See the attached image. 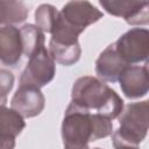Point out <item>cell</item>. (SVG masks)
<instances>
[{
  "label": "cell",
  "mask_w": 149,
  "mask_h": 149,
  "mask_svg": "<svg viewBox=\"0 0 149 149\" xmlns=\"http://www.w3.org/2000/svg\"><path fill=\"white\" fill-rule=\"evenodd\" d=\"M22 54L28 58L44 48V33L34 24H24L20 28Z\"/></svg>",
  "instance_id": "obj_13"
},
{
  "label": "cell",
  "mask_w": 149,
  "mask_h": 149,
  "mask_svg": "<svg viewBox=\"0 0 149 149\" xmlns=\"http://www.w3.org/2000/svg\"><path fill=\"white\" fill-rule=\"evenodd\" d=\"M84 149H90V148H88V147H87V148H84Z\"/></svg>",
  "instance_id": "obj_19"
},
{
  "label": "cell",
  "mask_w": 149,
  "mask_h": 149,
  "mask_svg": "<svg viewBox=\"0 0 149 149\" xmlns=\"http://www.w3.org/2000/svg\"><path fill=\"white\" fill-rule=\"evenodd\" d=\"M149 104L147 100L128 104L120 113V127L112 134L114 149H139L148 133Z\"/></svg>",
  "instance_id": "obj_3"
},
{
  "label": "cell",
  "mask_w": 149,
  "mask_h": 149,
  "mask_svg": "<svg viewBox=\"0 0 149 149\" xmlns=\"http://www.w3.org/2000/svg\"><path fill=\"white\" fill-rule=\"evenodd\" d=\"M26 127L23 118L12 108L0 107V149H14L15 139Z\"/></svg>",
  "instance_id": "obj_10"
},
{
  "label": "cell",
  "mask_w": 149,
  "mask_h": 149,
  "mask_svg": "<svg viewBox=\"0 0 149 149\" xmlns=\"http://www.w3.org/2000/svg\"><path fill=\"white\" fill-rule=\"evenodd\" d=\"M55 62L45 48H42L31 57L20 77V86L41 88L49 84L55 77Z\"/></svg>",
  "instance_id": "obj_5"
},
{
  "label": "cell",
  "mask_w": 149,
  "mask_h": 149,
  "mask_svg": "<svg viewBox=\"0 0 149 149\" xmlns=\"http://www.w3.org/2000/svg\"><path fill=\"white\" fill-rule=\"evenodd\" d=\"M105 10L123 17L129 24H147L149 21L147 1H99Z\"/></svg>",
  "instance_id": "obj_8"
},
{
  "label": "cell",
  "mask_w": 149,
  "mask_h": 149,
  "mask_svg": "<svg viewBox=\"0 0 149 149\" xmlns=\"http://www.w3.org/2000/svg\"><path fill=\"white\" fill-rule=\"evenodd\" d=\"M22 55L20 29L14 26L0 28V61L6 65H15Z\"/></svg>",
  "instance_id": "obj_12"
},
{
  "label": "cell",
  "mask_w": 149,
  "mask_h": 149,
  "mask_svg": "<svg viewBox=\"0 0 149 149\" xmlns=\"http://www.w3.org/2000/svg\"><path fill=\"white\" fill-rule=\"evenodd\" d=\"M72 102L109 120L120 115L123 100L107 84L98 78L85 76L78 78L72 86Z\"/></svg>",
  "instance_id": "obj_2"
},
{
  "label": "cell",
  "mask_w": 149,
  "mask_h": 149,
  "mask_svg": "<svg viewBox=\"0 0 149 149\" xmlns=\"http://www.w3.org/2000/svg\"><path fill=\"white\" fill-rule=\"evenodd\" d=\"M113 47L119 57L128 65L144 62L149 54V33L143 28H133L121 35Z\"/></svg>",
  "instance_id": "obj_4"
},
{
  "label": "cell",
  "mask_w": 149,
  "mask_h": 149,
  "mask_svg": "<svg viewBox=\"0 0 149 149\" xmlns=\"http://www.w3.org/2000/svg\"><path fill=\"white\" fill-rule=\"evenodd\" d=\"M57 16H58V10L54 6L48 3L41 5L35 12L36 27L42 31L51 33Z\"/></svg>",
  "instance_id": "obj_16"
},
{
  "label": "cell",
  "mask_w": 149,
  "mask_h": 149,
  "mask_svg": "<svg viewBox=\"0 0 149 149\" xmlns=\"http://www.w3.org/2000/svg\"><path fill=\"white\" fill-rule=\"evenodd\" d=\"M93 149H101V148H93Z\"/></svg>",
  "instance_id": "obj_18"
},
{
  "label": "cell",
  "mask_w": 149,
  "mask_h": 149,
  "mask_svg": "<svg viewBox=\"0 0 149 149\" xmlns=\"http://www.w3.org/2000/svg\"><path fill=\"white\" fill-rule=\"evenodd\" d=\"M48 51L54 62H57L66 66H70L74 64L76 62H78V59L80 58V54H81L79 43L74 45H62L52 41L49 42Z\"/></svg>",
  "instance_id": "obj_15"
},
{
  "label": "cell",
  "mask_w": 149,
  "mask_h": 149,
  "mask_svg": "<svg viewBox=\"0 0 149 149\" xmlns=\"http://www.w3.org/2000/svg\"><path fill=\"white\" fill-rule=\"evenodd\" d=\"M128 66L129 65L119 57L112 43L99 55L95 62V73L102 80L115 83Z\"/></svg>",
  "instance_id": "obj_11"
},
{
  "label": "cell",
  "mask_w": 149,
  "mask_h": 149,
  "mask_svg": "<svg viewBox=\"0 0 149 149\" xmlns=\"http://www.w3.org/2000/svg\"><path fill=\"white\" fill-rule=\"evenodd\" d=\"M14 76L6 69H0V107H3L7 102V95L13 88Z\"/></svg>",
  "instance_id": "obj_17"
},
{
  "label": "cell",
  "mask_w": 149,
  "mask_h": 149,
  "mask_svg": "<svg viewBox=\"0 0 149 149\" xmlns=\"http://www.w3.org/2000/svg\"><path fill=\"white\" fill-rule=\"evenodd\" d=\"M29 9L21 1H0V24L20 23L28 16Z\"/></svg>",
  "instance_id": "obj_14"
},
{
  "label": "cell",
  "mask_w": 149,
  "mask_h": 149,
  "mask_svg": "<svg viewBox=\"0 0 149 149\" xmlns=\"http://www.w3.org/2000/svg\"><path fill=\"white\" fill-rule=\"evenodd\" d=\"M109 119L92 113L72 101L65 109L62 122V140L64 149H84L88 142L107 137L112 134Z\"/></svg>",
  "instance_id": "obj_1"
},
{
  "label": "cell",
  "mask_w": 149,
  "mask_h": 149,
  "mask_svg": "<svg viewBox=\"0 0 149 149\" xmlns=\"http://www.w3.org/2000/svg\"><path fill=\"white\" fill-rule=\"evenodd\" d=\"M120 87L123 94L129 99L144 97L149 90L148 66L129 65L119 78Z\"/></svg>",
  "instance_id": "obj_9"
},
{
  "label": "cell",
  "mask_w": 149,
  "mask_h": 149,
  "mask_svg": "<svg viewBox=\"0 0 149 149\" xmlns=\"http://www.w3.org/2000/svg\"><path fill=\"white\" fill-rule=\"evenodd\" d=\"M45 99L40 88L31 86H19L12 98L10 107L22 118H33L44 108Z\"/></svg>",
  "instance_id": "obj_7"
},
{
  "label": "cell",
  "mask_w": 149,
  "mask_h": 149,
  "mask_svg": "<svg viewBox=\"0 0 149 149\" xmlns=\"http://www.w3.org/2000/svg\"><path fill=\"white\" fill-rule=\"evenodd\" d=\"M61 20L78 33L102 17V13L88 1H70L59 10Z\"/></svg>",
  "instance_id": "obj_6"
}]
</instances>
